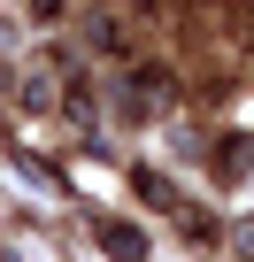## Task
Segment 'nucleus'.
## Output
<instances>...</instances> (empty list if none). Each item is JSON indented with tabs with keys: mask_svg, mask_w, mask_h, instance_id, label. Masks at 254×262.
I'll use <instances>...</instances> for the list:
<instances>
[{
	"mask_svg": "<svg viewBox=\"0 0 254 262\" xmlns=\"http://www.w3.org/2000/svg\"><path fill=\"white\" fill-rule=\"evenodd\" d=\"M62 8H70V0H31V16H39V24H54Z\"/></svg>",
	"mask_w": 254,
	"mask_h": 262,
	"instance_id": "nucleus-1",
	"label": "nucleus"
}]
</instances>
